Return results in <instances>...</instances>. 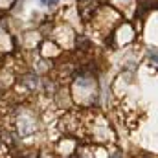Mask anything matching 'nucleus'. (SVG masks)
<instances>
[{"instance_id":"nucleus-1","label":"nucleus","mask_w":158,"mask_h":158,"mask_svg":"<svg viewBox=\"0 0 158 158\" xmlns=\"http://www.w3.org/2000/svg\"><path fill=\"white\" fill-rule=\"evenodd\" d=\"M77 85H79V86H86V88H88V86H92V85H94V81H92L90 77H79L77 79Z\"/></svg>"},{"instance_id":"nucleus-2","label":"nucleus","mask_w":158,"mask_h":158,"mask_svg":"<svg viewBox=\"0 0 158 158\" xmlns=\"http://www.w3.org/2000/svg\"><path fill=\"white\" fill-rule=\"evenodd\" d=\"M57 2H59V0H40V4H42V6H50V7H52V6H55Z\"/></svg>"}]
</instances>
